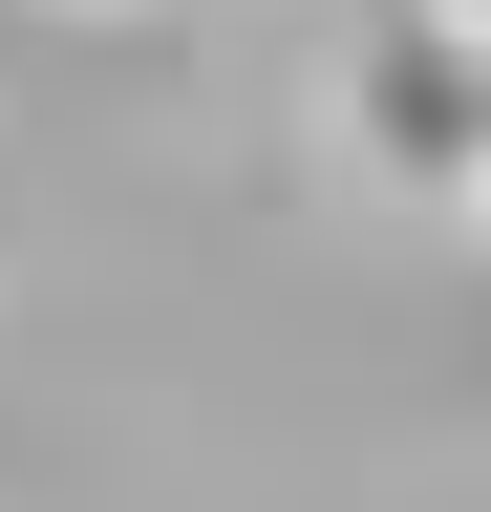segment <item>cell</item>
<instances>
[{
    "instance_id": "obj_1",
    "label": "cell",
    "mask_w": 491,
    "mask_h": 512,
    "mask_svg": "<svg viewBox=\"0 0 491 512\" xmlns=\"http://www.w3.org/2000/svg\"><path fill=\"white\" fill-rule=\"evenodd\" d=\"M342 128H363V171H385V192L491 214V0H363Z\"/></svg>"
}]
</instances>
